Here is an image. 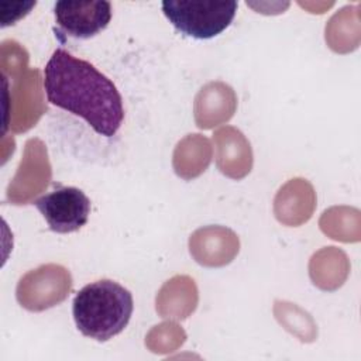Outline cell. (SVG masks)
<instances>
[{"mask_svg": "<svg viewBox=\"0 0 361 361\" xmlns=\"http://www.w3.org/2000/svg\"><path fill=\"white\" fill-rule=\"evenodd\" d=\"M48 102L82 117L97 134L113 137L124 120L116 85L90 62L58 48L44 71Z\"/></svg>", "mask_w": 361, "mask_h": 361, "instance_id": "6da1fadb", "label": "cell"}, {"mask_svg": "<svg viewBox=\"0 0 361 361\" xmlns=\"http://www.w3.org/2000/svg\"><path fill=\"white\" fill-rule=\"evenodd\" d=\"M133 309L131 292L111 279L83 286L72 305L78 330L97 341H107L120 334L128 324Z\"/></svg>", "mask_w": 361, "mask_h": 361, "instance_id": "7a4b0ae2", "label": "cell"}, {"mask_svg": "<svg viewBox=\"0 0 361 361\" xmlns=\"http://www.w3.org/2000/svg\"><path fill=\"white\" fill-rule=\"evenodd\" d=\"M237 7V1H162V11L169 23L182 34L197 39H209L223 32L231 24Z\"/></svg>", "mask_w": 361, "mask_h": 361, "instance_id": "3957f363", "label": "cell"}, {"mask_svg": "<svg viewBox=\"0 0 361 361\" xmlns=\"http://www.w3.org/2000/svg\"><path fill=\"white\" fill-rule=\"evenodd\" d=\"M71 288L69 271L56 264H47L27 272L18 281L16 296L27 310L41 312L61 303Z\"/></svg>", "mask_w": 361, "mask_h": 361, "instance_id": "277c9868", "label": "cell"}, {"mask_svg": "<svg viewBox=\"0 0 361 361\" xmlns=\"http://www.w3.org/2000/svg\"><path fill=\"white\" fill-rule=\"evenodd\" d=\"M49 228L68 234L82 228L90 214L89 197L75 186H62L34 202Z\"/></svg>", "mask_w": 361, "mask_h": 361, "instance_id": "5b68a950", "label": "cell"}, {"mask_svg": "<svg viewBox=\"0 0 361 361\" xmlns=\"http://www.w3.org/2000/svg\"><path fill=\"white\" fill-rule=\"evenodd\" d=\"M51 179V165L44 142L31 138L25 142V149L16 176L7 188V199L13 204H27L41 193Z\"/></svg>", "mask_w": 361, "mask_h": 361, "instance_id": "8992f818", "label": "cell"}, {"mask_svg": "<svg viewBox=\"0 0 361 361\" xmlns=\"http://www.w3.org/2000/svg\"><path fill=\"white\" fill-rule=\"evenodd\" d=\"M54 14L61 30L73 38H90L103 31L111 20V4L104 0H59Z\"/></svg>", "mask_w": 361, "mask_h": 361, "instance_id": "52a82bcc", "label": "cell"}, {"mask_svg": "<svg viewBox=\"0 0 361 361\" xmlns=\"http://www.w3.org/2000/svg\"><path fill=\"white\" fill-rule=\"evenodd\" d=\"M39 79V72L34 69L21 82H17L11 90L10 127L16 133L31 128L47 109L42 103Z\"/></svg>", "mask_w": 361, "mask_h": 361, "instance_id": "ba28073f", "label": "cell"}, {"mask_svg": "<svg viewBox=\"0 0 361 361\" xmlns=\"http://www.w3.org/2000/svg\"><path fill=\"white\" fill-rule=\"evenodd\" d=\"M189 247L199 264L220 267L230 262L238 252V238L228 228L204 227L190 237Z\"/></svg>", "mask_w": 361, "mask_h": 361, "instance_id": "9c48e42d", "label": "cell"}, {"mask_svg": "<svg viewBox=\"0 0 361 361\" xmlns=\"http://www.w3.org/2000/svg\"><path fill=\"white\" fill-rule=\"evenodd\" d=\"M217 145V165L223 173L231 178H243L250 172L252 155L244 135L233 128L226 127L214 134Z\"/></svg>", "mask_w": 361, "mask_h": 361, "instance_id": "30bf717a", "label": "cell"}, {"mask_svg": "<svg viewBox=\"0 0 361 361\" xmlns=\"http://www.w3.org/2000/svg\"><path fill=\"white\" fill-rule=\"evenodd\" d=\"M235 110V96L230 86L216 82L206 85L197 94L195 116L200 128H210L228 120Z\"/></svg>", "mask_w": 361, "mask_h": 361, "instance_id": "8fae6325", "label": "cell"}, {"mask_svg": "<svg viewBox=\"0 0 361 361\" xmlns=\"http://www.w3.org/2000/svg\"><path fill=\"white\" fill-rule=\"evenodd\" d=\"M303 200H314L312 186L302 179L290 180L279 190L275 199L276 217L286 224H300L306 221L314 204L298 203Z\"/></svg>", "mask_w": 361, "mask_h": 361, "instance_id": "7c38bea8", "label": "cell"}, {"mask_svg": "<svg viewBox=\"0 0 361 361\" xmlns=\"http://www.w3.org/2000/svg\"><path fill=\"white\" fill-rule=\"evenodd\" d=\"M197 158L210 161V145L206 138L193 134L182 140L175 149L173 166L176 173L185 179L197 176L207 166V162Z\"/></svg>", "mask_w": 361, "mask_h": 361, "instance_id": "4fadbf2b", "label": "cell"}, {"mask_svg": "<svg viewBox=\"0 0 361 361\" xmlns=\"http://www.w3.org/2000/svg\"><path fill=\"white\" fill-rule=\"evenodd\" d=\"M196 299V286L192 279L186 283L180 295H175V290L168 281L157 296V310L164 316L172 314L175 317H185L195 309Z\"/></svg>", "mask_w": 361, "mask_h": 361, "instance_id": "5bb4252c", "label": "cell"}, {"mask_svg": "<svg viewBox=\"0 0 361 361\" xmlns=\"http://www.w3.org/2000/svg\"><path fill=\"white\" fill-rule=\"evenodd\" d=\"M11 7V13L1 16V27H7L14 24L17 20L23 18L25 14L30 13L32 7H35V1H20V3H8Z\"/></svg>", "mask_w": 361, "mask_h": 361, "instance_id": "9a60e30c", "label": "cell"}]
</instances>
